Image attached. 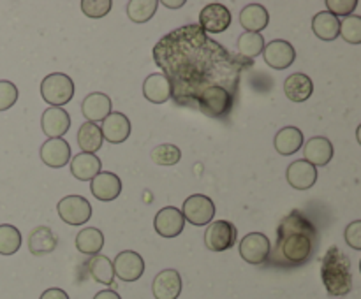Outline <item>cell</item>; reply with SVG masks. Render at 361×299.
<instances>
[{
  "mask_svg": "<svg viewBox=\"0 0 361 299\" xmlns=\"http://www.w3.org/2000/svg\"><path fill=\"white\" fill-rule=\"evenodd\" d=\"M180 211L187 222H190L196 227H203L214 220L215 204L210 197L203 196V193H194V196L187 197Z\"/></svg>",
  "mask_w": 361,
  "mask_h": 299,
  "instance_id": "cell-5",
  "label": "cell"
},
{
  "mask_svg": "<svg viewBox=\"0 0 361 299\" xmlns=\"http://www.w3.org/2000/svg\"><path fill=\"white\" fill-rule=\"evenodd\" d=\"M90 190L94 193L95 199L99 201H115L122 192V179L115 174V172H99L94 179L90 182Z\"/></svg>",
  "mask_w": 361,
  "mask_h": 299,
  "instance_id": "cell-16",
  "label": "cell"
},
{
  "mask_svg": "<svg viewBox=\"0 0 361 299\" xmlns=\"http://www.w3.org/2000/svg\"><path fill=\"white\" fill-rule=\"evenodd\" d=\"M101 167L102 164L95 153H78L71 160V172L80 182H92L101 172Z\"/></svg>",
  "mask_w": 361,
  "mask_h": 299,
  "instance_id": "cell-24",
  "label": "cell"
},
{
  "mask_svg": "<svg viewBox=\"0 0 361 299\" xmlns=\"http://www.w3.org/2000/svg\"><path fill=\"white\" fill-rule=\"evenodd\" d=\"M94 299H122L115 291H101L94 295Z\"/></svg>",
  "mask_w": 361,
  "mask_h": 299,
  "instance_id": "cell-41",
  "label": "cell"
},
{
  "mask_svg": "<svg viewBox=\"0 0 361 299\" xmlns=\"http://www.w3.org/2000/svg\"><path fill=\"white\" fill-rule=\"evenodd\" d=\"M270 239L263 234V232H250L240 243V255L245 262L263 264L270 257Z\"/></svg>",
  "mask_w": 361,
  "mask_h": 299,
  "instance_id": "cell-8",
  "label": "cell"
},
{
  "mask_svg": "<svg viewBox=\"0 0 361 299\" xmlns=\"http://www.w3.org/2000/svg\"><path fill=\"white\" fill-rule=\"evenodd\" d=\"M338 34L349 44H361V16L351 14L344 21H341V30H338Z\"/></svg>",
  "mask_w": 361,
  "mask_h": 299,
  "instance_id": "cell-35",
  "label": "cell"
},
{
  "mask_svg": "<svg viewBox=\"0 0 361 299\" xmlns=\"http://www.w3.org/2000/svg\"><path fill=\"white\" fill-rule=\"evenodd\" d=\"M81 113L87 118V122H102L111 113V98L101 91H94V94L87 95L85 101L81 102Z\"/></svg>",
  "mask_w": 361,
  "mask_h": 299,
  "instance_id": "cell-20",
  "label": "cell"
},
{
  "mask_svg": "<svg viewBox=\"0 0 361 299\" xmlns=\"http://www.w3.org/2000/svg\"><path fill=\"white\" fill-rule=\"evenodd\" d=\"M154 62L171 84L176 104L197 108L201 95L212 88H224L236 97L240 79L252 60L231 55L197 23L183 25L166 34L154 48Z\"/></svg>",
  "mask_w": 361,
  "mask_h": 299,
  "instance_id": "cell-1",
  "label": "cell"
},
{
  "mask_svg": "<svg viewBox=\"0 0 361 299\" xmlns=\"http://www.w3.org/2000/svg\"><path fill=\"white\" fill-rule=\"evenodd\" d=\"M21 234L14 225H0V255H13L20 250Z\"/></svg>",
  "mask_w": 361,
  "mask_h": 299,
  "instance_id": "cell-33",
  "label": "cell"
},
{
  "mask_svg": "<svg viewBox=\"0 0 361 299\" xmlns=\"http://www.w3.org/2000/svg\"><path fill=\"white\" fill-rule=\"evenodd\" d=\"M328 13L334 16H351L353 11L358 7V0H326Z\"/></svg>",
  "mask_w": 361,
  "mask_h": 299,
  "instance_id": "cell-38",
  "label": "cell"
},
{
  "mask_svg": "<svg viewBox=\"0 0 361 299\" xmlns=\"http://www.w3.org/2000/svg\"><path fill=\"white\" fill-rule=\"evenodd\" d=\"M41 95L53 108L66 106L74 97L73 79L63 72L48 74L41 83Z\"/></svg>",
  "mask_w": 361,
  "mask_h": 299,
  "instance_id": "cell-4",
  "label": "cell"
},
{
  "mask_svg": "<svg viewBox=\"0 0 361 299\" xmlns=\"http://www.w3.org/2000/svg\"><path fill=\"white\" fill-rule=\"evenodd\" d=\"M236 238H238V229L228 220L214 222L208 225L207 232H204V243L212 252H224V250L233 248Z\"/></svg>",
  "mask_w": 361,
  "mask_h": 299,
  "instance_id": "cell-6",
  "label": "cell"
},
{
  "mask_svg": "<svg viewBox=\"0 0 361 299\" xmlns=\"http://www.w3.org/2000/svg\"><path fill=\"white\" fill-rule=\"evenodd\" d=\"M345 241L351 248L361 250V220H355L345 227Z\"/></svg>",
  "mask_w": 361,
  "mask_h": 299,
  "instance_id": "cell-39",
  "label": "cell"
},
{
  "mask_svg": "<svg viewBox=\"0 0 361 299\" xmlns=\"http://www.w3.org/2000/svg\"><path fill=\"white\" fill-rule=\"evenodd\" d=\"M321 276L328 294L345 295L353 288L351 260L338 246H330L321 264Z\"/></svg>",
  "mask_w": 361,
  "mask_h": 299,
  "instance_id": "cell-3",
  "label": "cell"
},
{
  "mask_svg": "<svg viewBox=\"0 0 361 299\" xmlns=\"http://www.w3.org/2000/svg\"><path fill=\"white\" fill-rule=\"evenodd\" d=\"M152 292L155 299H178L182 292V276L176 269H164L154 278Z\"/></svg>",
  "mask_w": 361,
  "mask_h": 299,
  "instance_id": "cell-14",
  "label": "cell"
},
{
  "mask_svg": "<svg viewBox=\"0 0 361 299\" xmlns=\"http://www.w3.org/2000/svg\"><path fill=\"white\" fill-rule=\"evenodd\" d=\"M275 150L281 155H293L298 150H302L303 146V132L296 127H284L277 132L274 139Z\"/></svg>",
  "mask_w": 361,
  "mask_h": 299,
  "instance_id": "cell-26",
  "label": "cell"
},
{
  "mask_svg": "<svg viewBox=\"0 0 361 299\" xmlns=\"http://www.w3.org/2000/svg\"><path fill=\"white\" fill-rule=\"evenodd\" d=\"M317 243V231L312 222L300 211H291L282 218L277 229V248L291 264H302L312 255Z\"/></svg>",
  "mask_w": 361,
  "mask_h": 299,
  "instance_id": "cell-2",
  "label": "cell"
},
{
  "mask_svg": "<svg viewBox=\"0 0 361 299\" xmlns=\"http://www.w3.org/2000/svg\"><path fill=\"white\" fill-rule=\"evenodd\" d=\"M150 158L157 165H175L182 158V150L175 144H159L152 150Z\"/></svg>",
  "mask_w": 361,
  "mask_h": 299,
  "instance_id": "cell-34",
  "label": "cell"
},
{
  "mask_svg": "<svg viewBox=\"0 0 361 299\" xmlns=\"http://www.w3.org/2000/svg\"><path fill=\"white\" fill-rule=\"evenodd\" d=\"M268 21H270V14H268L267 7L261 4H249L240 11V23L245 28V32L259 34L268 27Z\"/></svg>",
  "mask_w": 361,
  "mask_h": 299,
  "instance_id": "cell-22",
  "label": "cell"
},
{
  "mask_svg": "<svg viewBox=\"0 0 361 299\" xmlns=\"http://www.w3.org/2000/svg\"><path fill=\"white\" fill-rule=\"evenodd\" d=\"M18 101V88L11 81H0V111L13 108Z\"/></svg>",
  "mask_w": 361,
  "mask_h": 299,
  "instance_id": "cell-37",
  "label": "cell"
},
{
  "mask_svg": "<svg viewBox=\"0 0 361 299\" xmlns=\"http://www.w3.org/2000/svg\"><path fill=\"white\" fill-rule=\"evenodd\" d=\"M312 91H314V83L307 74L296 72V74H291L289 77H286L284 94L289 101L305 102L307 98H310Z\"/></svg>",
  "mask_w": 361,
  "mask_h": 299,
  "instance_id": "cell-25",
  "label": "cell"
},
{
  "mask_svg": "<svg viewBox=\"0 0 361 299\" xmlns=\"http://www.w3.org/2000/svg\"><path fill=\"white\" fill-rule=\"evenodd\" d=\"M39 299H69V295L66 294V291H62V288H48V291H44L41 294V298Z\"/></svg>",
  "mask_w": 361,
  "mask_h": 299,
  "instance_id": "cell-40",
  "label": "cell"
},
{
  "mask_svg": "<svg viewBox=\"0 0 361 299\" xmlns=\"http://www.w3.org/2000/svg\"><path fill=\"white\" fill-rule=\"evenodd\" d=\"M59 215L66 224H87L92 217V206L83 196H67L59 203Z\"/></svg>",
  "mask_w": 361,
  "mask_h": 299,
  "instance_id": "cell-7",
  "label": "cell"
},
{
  "mask_svg": "<svg viewBox=\"0 0 361 299\" xmlns=\"http://www.w3.org/2000/svg\"><path fill=\"white\" fill-rule=\"evenodd\" d=\"M264 49V37L261 34H252V32H243L238 37V51L240 56L245 60L256 58Z\"/></svg>",
  "mask_w": 361,
  "mask_h": 299,
  "instance_id": "cell-32",
  "label": "cell"
},
{
  "mask_svg": "<svg viewBox=\"0 0 361 299\" xmlns=\"http://www.w3.org/2000/svg\"><path fill=\"white\" fill-rule=\"evenodd\" d=\"M41 160L48 167H63L71 160V146L66 139L56 137V139H48L41 146Z\"/></svg>",
  "mask_w": 361,
  "mask_h": 299,
  "instance_id": "cell-18",
  "label": "cell"
},
{
  "mask_svg": "<svg viewBox=\"0 0 361 299\" xmlns=\"http://www.w3.org/2000/svg\"><path fill=\"white\" fill-rule=\"evenodd\" d=\"M166 7H169V9H178V7H182L183 4H185V0H178V2H171V0H164Z\"/></svg>",
  "mask_w": 361,
  "mask_h": 299,
  "instance_id": "cell-42",
  "label": "cell"
},
{
  "mask_svg": "<svg viewBox=\"0 0 361 299\" xmlns=\"http://www.w3.org/2000/svg\"><path fill=\"white\" fill-rule=\"evenodd\" d=\"M157 0H130L127 4V16L133 23H147L157 11Z\"/></svg>",
  "mask_w": 361,
  "mask_h": 299,
  "instance_id": "cell-31",
  "label": "cell"
},
{
  "mask_svg": "<svg viewBox=\"0 0 361 299\" xmlns=\"http://www.w3.org/2000/svg\"><path fill=\"white\" fill-rule=\"evenodd\" d=\"M104 246V234L95 227H85L76 236V248L85 255H97Z\"/></svg>",
  "mask_w": 361,
  "mask_h": 299,
  "instance_id": "cell-29",
  "label": "cell"
},
{
  "mask_svg": "<svg viewBox=\"0 0 361 299\" xmlns=\"http://www.w3.org/2000/svg\"><path fill=\"white\" fill-rule=\"evenodd\" d=\"M264 62L271 67V69H288L296 58V51L293 48L291 42L282 41V39H275V41L268 42L263 49Z\"/></svg>",
  "mask_w": 361,
  "mask_h": 299,
  "instance_id": "cell-12",
  "label": "cell"
},
{
  "mask_svg": "<svg viewBox=\"0 0 361 299\" xmlns=\"http://www.w3.org/2000/svg\"><path fill=\"white\" fill-rule=\"evenodd\" d=\"M312 30L321 41H335L338 37V30H341V21L328 11H323L314 16Z\"/></svg>",
  "mask_w": 361,
  "mask_h": 299,
  "instance_id": "cell-27",
  "label": "cell"
},
{
  "mask_svg": "<svg viewBox=\"0 0 361 299\" xmlns=\"http://www.w3.org/2000/svg\"><path fill=\"white\" fill-rule=\"evenodd\" d=\"M42 132L49 139L66 136L67 130L71 129V116L63 108H48L41 116Z\"/></svg>",
  "mask_w": 361,
  "mask_h": 299,
  "instance_id": "cell-13",
  "label": "cell"
},
{
  "mask_svg": "<svg viewBox=\"0 0 361 299\" xmlns=\"http://www.w3.org/2000/svg\"><path fill=\"white\" fill-rule=\"evenodd\" d=\"M81 11L88 18H104L111 11V0H83L81 2Z\"/></svg>",
  "mask_w": 361,
  "mask_h": 299,
  "instance_id": "cell-36",
  "label": "cell"
},
{
  "mask_svg": "<svg viewBox=\"0 0 361 299\" xmlns=\"http://www.w3.org/2000/svg\"><path fill=\"white\" fill-rule=\"evenodd\" d=\"M200 25L207 34H221L231 25V13L224 4H208L200 14Z\"/></svg>",
  "mask_w": 361,
  "mask_h": 299,
  "instance_id": "cell-10",
  "label": "cell"
},
{
  "mask_svg": "<svg viewBox=\"0 0 361 299\" xmlns=\"http://www.w3.org/2000/svg\"><path fill=\"white\" fill-rule=\"evenodd\" d=\"M102 141H104V137H102L101 127L97 123L85 122L78 130V144L83 150V153H95L97 150H101Z\"/></svg>",
  "mask_w": 361,
  "mask_h": 299,
  "instance_id": "cell-28",
  "label": "cell"
},
{
  "mask_svg": "<svg viewBox=\"0 0 361 299\" xmlns=\"http://www.w3.org/2000/svg\"><path fill=\"white\" fill-rule=\"evenodd\" d=\"M88 271H90V276L95 281L102 285H113V278H115V271H113V262L109 260L108 255H97L92 257L88 260Z\"/></svg>",
  "mask_w": 361,
  "mask_h": 299,
  "instance_id": "cell-30",
  "label": "cell"
},
{
  "mask_svg": "<svg viewBox=\"0 0 361 299\" xmlns=\"http://www.w3.org/2000/svg\"><path fill=\"white\" fill-rule=\"evenodd\" d=\"M154 227L155 232L162 238H176L178 234H182L183 227H185V218L178 208L166 206L155 215Z\"/></svg>",
  "mask_w": 361,
  "mask_h": 299,
  "instance_id": "cell-11",
  "label": "cell"
},
{
  "mask_svg": "<svg viewBox=\"0 0 361 299\" xmlns=\"http://www.w3.org/2000/svg\"><path fill=\"white\" fill-rule=\"evenodd\" d=\"M334 144H331V141L328 137H312V139L307 141L305 148H303V160L312 164L314 167H317V165H326L334 158Z\"/></svg>",
  "mask_w": 361,
  "mask_h": 299,
  "instance_id": "cell-19",
  "label": "cell"
},
{
  "mask_svg": "<svg viewBox=\"0 0 361 299\" xmlns=\"http://www.w3.org/2000/svg\"><path fill=\"white\" fill-rule=\"evenodd\" d=\"M101 132L104 139H108L109 143L120 144L130 136V122L126 115L118 111H113L102 120Z\"/></svg>",
  "mask_w": 361,
  "mask_h": 299,
  "instance_id": "cell-17",
  "label": "cell"
},
{
  "mask_svg": "<svg viewBox=\"0 0 361 299\" xmlns=\"http://www.w3.org/2000/svg\"><path fill=\"white\" fill-rule=\"evenodd\" d=\"M56 234L46 225H39L28 236V250H30L32 255L41 257L46 253H51L56 248Z\"/></svg>",
  "mask_w": 361,
  "mask_h": 299,
  "instance_id": "cell-23",
  "label": "cell"
},
{
  "mask_svg": "<svg viewBox=\"0 0 361 299\" xmlns=\"http://www.w3.org/2000/svg\"><path fill=\"white\" fill-rule=\"evenodd\" d=\"M288 183L296 190H309L317 182V169L307 160H295L286 171Z\"/></svg>",
  "mask_w": 361,
  "mask_h": 299,
  "instance_id": "cell-15",
  "label": "cell"
},
{
  "mask_svg": "<svg viewBox=\"0 0 361 299\" xmlns=\"http://www.w3.org/2000/svg\"><path fill=\"white\" fill-rule=\"evenodd\" d=\"M143 95L147 101L154 102V104H162V102L171 98V84H169L168 77L162 72L150 74L143 83Z\"/></svg>",
  "mask_w": 361,
  "mask_h": 299,
  "instance_id": "cell-21",
  "label": "cell"
},
{
  "mask_svg": "<svg viewBox=\"0 0 361 299\" xmlns=\"http://www.w3.org/2000/svg\"><path fill=\"white\" fill-rule=\"evenodd\" d=\"M113 271H115V276H118L122 281H136L143 276L145 260L137 252L123 250L113 260Z\"/></svg>",
  "mask_w": 361,
  "mask_h": 299,
  "instance_id": "cell-9",
  "label": "cell"
}]
</instances>
